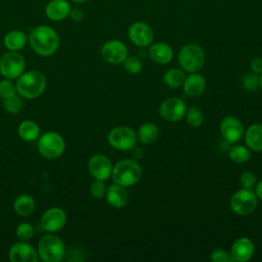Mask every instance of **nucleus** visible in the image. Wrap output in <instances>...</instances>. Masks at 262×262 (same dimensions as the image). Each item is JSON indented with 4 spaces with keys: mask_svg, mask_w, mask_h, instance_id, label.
Listing matches in <instances>:
<instances>
[{
    "mask_svg": "<svg viewBox=\"0 0 262 262\" xmlns=\"http://www.w3.org/2000/svg\"><path fill=\"white\" fill-rule=\"evenodd\" d=\"M159 112L164 120L176 122L184 117L186 113V104L180 98L170 97L161 103Z\"/></svg>",
    "mask_w": 262,
    "mask_h": 262,
    "instance_id": "nucleus-10",
    "label": "nucleus"
},
{
    "mask_svg": "<svg viewBox=\"0 0 262 262\" xmlns=\"http://www.w3.org/2000/svg\"><path fill=\"white\" fill-rule=\"evenodd\" d=\"M148 55L149 57L157 63L166 64L171 61L173 57V50L172 48L163 42H157L149 45L148 48Z\"/></svg>",
    "mask_w": 262,
    "mask_h": 262,
    "instance_id": "nucleus-19",
    "label": "nucleus"
},
{
    "mask_svg": "<svg viewBox=\"0 0 262 262\" xmlns=\"http://www.w3.org/2000/svg\"><path fill=\"white\" fill-rule=\"evenodd\" d=\"M106 185L102 180H95L90 187V192L91 194L96 198V199H101L105 195L106 193Z\"/></svg>",
    "mask_w": 262,
    "mask_h": 262,
    "instance_id": "nucleus-35",
    "label": "nucleus"
},
{
    "mask_svg": "<svg viewBox=\"0 0 262 262\" xmlns=\"http://www.w3.org/2000/svg\"><path fill=\"white\" fill-rule=\"evenodd\" d=\"M67 222V215L60 208H50L41 217V226L45 231L55 232L60 230Z\"/></svg>",
    "mask_w": 262,
    "mask_h": 262,
    "instance_id": "nucleus-14",
    "label": "nucleus"
},
{
    "mask_svg": "<svg viewBox=\"0 0 262 262\" xmlns=\"http://www.w3.org/2000/svg\"><path fill=\"white\" fill-rule=\"evenodd\" d=\"M101 56L110 63L118 64L128 56L127 46L120 40H110L101 47Z\"/></svg>",
    "mask_w": 262,
    "mask_h": 262,
    "instance_id": "nucleus-12",
    "label": "nucleus"
},
{
    "mask_svg": "<svg viewBox=\"0 0 262 262\" xmlns=\"http://www.w3.org/2000/svg\"><path fill=\"white\" fill-rule=\"evenodd\" d=\"M46 80L44 75L38 71H30L21 74L16 82V90L21 97L35 98L44 91Z\"/></svg>",
    "mask_w": 262,
    "mask_h": 262,
    "instance_id": "nucleus-3",
    "label": "nucleus"
},
{
    "mask_svg": "<svg viewBox=\"0 0 262 262\" xmlns=\"http://www.w3.org/2000/svg\"><path fill=\"white\" fill-rule=\"evenodd\" d=\"M29 42L36 53L43 56H49L57 50L59 38L57 33L51 27L39 26L31 32Z\"/></svg>",
    "mask_w": 262,
    "mask_h": 262,
    "instance_id": "nucleus-1",
    "label": "nucleus"
},
{
    "mask_svg": "<svg viewBox=\"0 0 262 262\" xmlns=\"http://www.w3.org/2000/svg\"><path fill=\"white\" fill-rule=\"evenodd\" d=\"M255 193H256L257 198L262 201V180H260V181L257 183L256 188H255Z\"/></svg>",
    "mask_w": 262,
    "mask_h": 262,
    "instance_id": "nucleus-40",
    "label": "nucleus"
},
{
    "mask_svg": "<svg viewBox=\"0 0 262 262\" xmlns=\"http://www.w3.org/2000/svg\"><path fill=\"white\" fill-rule=\"evenodd\" d=\"M16 86L10 81V79H6L0 82V96L4 99L9 98L15 95Z\"/></svg>",
    "mask_w": 262,
    "mask_h": 262,
    "instance_id": "nucleus-34",
    "label": "nucleus"
},
{
    "mask_svg": "<svg viewBox=\"0 0 262 262\" xmlns=\"http://www.w3.org/2000/svg\"><path fill=\"white\" fill-rule=\"evenodd\" d=\"M106 202L114 208H123L128 202V192L125 186L120 184H112L107 187L105 193Z\"/></svg>",
    "mask_w": 262,
    "mask_h": 262,
    "instance_id": "nucleus-20",
    "label": "nucleus"
},
{
    "mask_svg": "<svg viewBox=\"0 0 262 262\" xmlns=\"http://www.w3.org/2000/svg\"><path fill=\"white\" fill-rule=\"evenodd\" d=\"M132 151H133V157H134L135 159H140V158L143 156V152H142L141 148L133 147V148H132Z\"/></svg>",
    "mask_w": 262,
    "mask_h": 262,
    "instance_id": "nucleus-41",
    "label": "nucleus"
},
{
    "mask_svg": "<svg viewBox=\"0 0 262 262\" xmlns=\"http://www.w3.org/2000/svg\"><path fill=\"white\" fill-rule=\"evenodd\" d=\"M27 42V36L19 30H13L8 32L4 37V45L11 51H17L21 49Z\"/></svg>",
    "mask_w": 262,
    "mask_h": 262,
    "instance_id": "nucleus-23",
    "label": "nucleus"
},
{
    "mask_svg": "<svg viewBox=\"0 0 262 262\" xmlns=\"http://www.w3.org/2000/svg\"><path fill=\"white\" fill-rule=\"evenodd\" d=\"M245 140L250 149L262 151V124L251 125L245 133Z\"/></svg>",
    "mask_w": 262,
    "mask_h": 262,
    "instance_id": "nucleus-22",
    "label": "nucleus"
},
{
    "mask_svg": "<svg viewBox=\"0 0 262 262\" xmlns=\"http://www.w3.org/2000/svg\"><path fill=\"white\" fill-rule=\"evenodd\" d=\"M142 176L141 167L137 162L129 159L119 161L112 171L113 181L122 186H131L136 184Z\"/></svg>",
    "mask_w": 262,
    "mask_h": 262,
    "instance_id": "nucleus-2",
    "label": "nucleus"
},
{
    "mask_svg": "<svg viewBox=\"0 0 262 262\" xmlns=\"http://www.w3.org/2000/svg\"><path fill=\"white\" fill-rule=\"evenodd\" d=\"M123 63H124L125 70L129 74H132V75L138 74L142 70V62H141V60L137 56H134V55L127 56L125 58V60L123 61Z\"/></svg>",
    "mask_w": 262,
    "mask_h": 262,
    "instance_id": "nucleus-31",
    "label": "nucleus"
},
{
    "mask_svg": "<svg viewBox=\"0 0 262 262\" xmlns=\"http://www.w3.org/2000/svg\"><path fill=\"white\" fill-rule=\"evenodd\" d=\"M260 86H261V88H262V75H261V77H260Z\"/></svg>",
    "mask_w": 262,
    "mask_h": 262,
    "instance_id": "nucleus-43",
    "label": "nucleus"
},
{
    "mask_svg": "<svg viewBox=\"0 0 262 262\" xmlns=\"http://www.w3.org/2000/svg\"><path fill=\"white\" fill-rule=\"evenodd\" d=\"M70 15H71V17H72L74 20L79 21V20H81L82 17H83V12H82V10L79 9V8H74V9H71Z\"/></svg>",
    "mask_w": 262,
    "mask_h": 262,
    "instance_id": "nucleus-39",
    "label": "nucleus"
},
{
    "mask_svg": "<svg viewBox=\"0 0 262 262\" xmlns=\"http://www.w3.org/2000/svg\"><path fill=\"white\" fill-rule=\"evenodd\" d=\"M23 106V100L19 96L16 94L4 99V108L10 113V114H16L21 110Z\"/></svg>",
    "mask_w": 262,
    "mask_h": 262,
    "instance_id": "nucleus-32",
    "label": "nucleus"
},
{
    "mask_svg": "<svg viewBox=\"0 0 262 262\" xmlns=\"http://www.w3.org/2000/svg\"><path fill=\"white\" fill-rule=\"evenodd\" d=\"M211 260L213 262H232L230 253L222 250L216 249L211 254Z\"/></svg>",
    "mask_w": 262,
    "mask_h": 262,
    "instance_id": "nucleus-37",
    "label": "nucleus"
},
{
    "mask_svg": "<svg viewBox=\"0 0 262 262\" xmlns=\"http://www.w3.org/2000/svg\"><path fill=\"white\" fill-rule=\"evenodd\" d=\"M252 72L262 74V57H254L250 62Z\"/></svg>",
    "mask_w": 262,
    "mask_h": 262,
    "instance_id": "nucleus-38",
    "label": "nucleus"
},
{
    "mask_svg": "<svg viewBox=\"0 0 262 262\" xmlns=\"http://www.w3.org/2000/svg\"><path fill=\"white\" fill-rule=\"evenodd\" d=\"M220 133L228 143L239 141L244 135V127L241 121L234 117H226L221 121Z\"/></svg>",
    "mask_w": 262,
    "mask_h": 262,
    "instance_id": "nucleus-15",
    "label": "nucleus"
},
{
    "mask_svg": "<svg viewBox=\"0 0 262 262\" xmlns=\"http://www.w3.org/2000/svg\"><path fill=\"white\" fill-rule=\"evenodd\" d=\"M71 11L70 3L67 0H51L45 7V14L51 20H61Z\"/></svg>",
    "mask_w": 262,
    "mask_h": 262,
    "instance_id": "nucleus-18",
    "label": "nucleus"
},
{
    "mask_svg": "<svg viewBox=\"0 0 262 262\" xmlns=\"http://www.w3.org/2000/svg\"><path fill=\"white\" fill-rule=\"evenodd\" d=\"M25 59L16 51H8L0 58V73L6 79L18 78L25 70Z\"/></svg>",
    "mask_w": 262,
    "mask_h": 262,
    "instance_id": "nucleus-9",
    "label": "nucleus"
},
{
    "mask_svg": "<svg viewBox=\"0 0 262 262\" xmlns=\"http://www.w3.org/2000/svg\"><path fill=\"white\" fill-rule=\"evenodd\" d=\"M66 248L63 242L54 234L44 235L38 244V255L45 262H58L63 259Z\"/></svg>",
    "mask_w": 262,
    "mask_h": 262,
    "instance_id": "nucleus-5",
    "label": "nucleus"
},
{
    "mask_svg": "<svg viewBox=\"0 0 262 262\" xmlns=\"http://www.w3.org/2000/svg\"><path fill=\"white\" fill-rule=\"evenodd\" d=\"M186 121L189 126L191 127H199L203 124L204 121V115L195 106H190L188 110H186Z\"/></svg>",
    "mask_w": 262,
    "mask_h": 262,
    "instance_id": "nucleus-29",
    "label": "nucleus"
},
{
    "mask_svg": "<svg viewBox=\"0 0 262 262\" xmlns=\"http://www.w3.org/2000/svg\"><path fill=\"white\" fill-rule=\"evenodd\" d=\"M231 210L242 216L251 214L257 207L258 198L251 188H243L235 191L230 198Z\"/></svg>",
    "mask_w": 262,
    "mask_h": 262,
    "instance_id": "nucleus-7",
    "label": "nucleus"
},
{
    "mask_svg": "<svg viewBox=\"0 0 262 262\" xmlns=\"http://www.w3.org/2000/svg\"><path fill=\"white\" fill-rule=\"evenodd\" d=\"M34 235V228L30 223H20L16 228V236L20 242H27Z\"/></svg>",
    "mask_w": 262,
    "mask_h": 262,
    "instance_id": "nucleus-33",
    "label": "nucleus"
},
{
    "mask_svg": "<svg viewBox=\"0 0 262 262\" xmlns=\"http://www.w3.org/2000/svg\"><path fill=\"white\" fill-rule=\"evenodd\" d=\"M72 1H74L76 3H83V2H86L87 0H72Z\"/></svg>",
    "mask_w": 262,
    "mask_h": 262,
    "instance_id": "nucleus-42",
    "label": "nucleus"
},
{
    "mask_svg": "<svg viewBox=\"0 0 262 262\" xmlns=\"http://www.w3.org/2000/svg\"><path fill=\"white\" fill-rule=\"evenodd\" d=\"M228 155L230 160L236 164L245 163L251 158L250 148L245 145H234L230 147Z\"/></svg>",
    "mask_w": 262,
    "mask_h": 262,
    "instance_id": "nucleus-28",
    "label": "nucleus"
},
{
    "mask_svg": "<svg viewBox=\"0 0 262 262\" xmlns=\"http://www.w3.org/2000/svg\"><path fill=\"white\" fill-rule=\"evenodd\" d=\"M107 141L111 146L119 150H130L136 146L137 136L133 129L120 126L112 129L107 135Z\"/></svg>",
    "mask_w": 262,
    "mask_h": 262,
    "instance_id": "nucleus-8",
    "label": "nucleus"
},
{
    "mask_svg": "<svg viewBox=\"0 0 262 262\" xmlns=\"http://www.w3.org/2000/svg\"><path fill=\"white\" fill-rule=\"evenodd\" d=\"M9 259L12 262H37L38 252L30 244L20 242L10 248Z\"/></svg>",
    "mask_w": 262,
    "mask_h": 262,
    "instance_id": "nucleus-17",
    "label": "nucleus"
},
{
    "mask_svg": "<svg viewBox=\"0 0 262 262\" xmlns=\"http://www.w3.org/2000/svg\"><path fill=\"white\" fill-rule=\"evenodd\" d=\"M256 183V176L250 172L245 171L239 176V184L243 186V188H252Z\"/></svg>",
    "mask_w": 262,
    "mask_h": 262,
    "instance_id": "nucleus-36",
    "label": "nucleus"
},
{
    "mask_svg": "<svg viewBox=\"0 0 262 262\" xmlns=\"http://www.w3.org/2000/svg\"><path fill=\"white\" fill-rule=\"evenodd\" d=\"M137 136L141 143L150 144L157 140L159 136V129L152 123H145L140 126Z\"/></svg>",
    "mask_w": 262,
    "mask_h": 262,
    "instance_id": "nucleus-26",
    "label": "nucleus"
},
{
    "mask_svg": "<svg viewBox=\"0 0 262 262\" xmlns=\"http://www.w3.org/2000/svg\"><path fill=\"white\" fill-rule=\"evenodd\" d=\"M88 170L96 180H106L112 176L113 165L111 160L101 154L94 155L88 162Z\"/></svg>",
    "mask_w": 262,
    "mask_h": 262,
    "instance_id": "nucleus-13",
    "label": "nucleus"
},
{
    "mask_svg": "<svg viewBox=\"0 0 262 262\" xmlns=\"http://www.w3.org/2000/svg\"><path fill=\"white\" fill-rule=\"evenodd\" d=\"M38 150L46 159H56L64 150V140L56 132H46L39 137Z\"/></svg>",
    "mask_w": 262,
    "mask_h": 262,
    "instance_id": "nucleus-6",
    "label": "nucleus"
},
{
    "mask_svg": "<svg viewBox=\"0 0 262 262\" xmlns=\"http://www.w3.org/2000/svg\"><path fill=\"white\" fill-rule=\"evenodd\" d=\"M13 209L19 216H29L35 210V201L29 194H21L15 199L13 203Z\"/></svg>",
    "mask_w": 262,
    "mask_h": 262,
    "instance_id": "nucleus-24",
    "label": "nucleus"
},
{
    "mask_svg": "<svg viewBox=\"0 0 262 262\" xmlns=\"http://www.w3.org/2000/svg\"><path fill=\"white\" fill-rule=\"evenodd\" d=\"M242 85L248 91H255L260 85V78L257 73H246L242 78Z\"/></svg>",
    "mask_w": 262,
    "mask_h": 262,
    "instance_id": "nucleus-30",
    "label": "nucleus"
},
{
    "mask_svg": "<svg viewBox=\"0 0 262 262\" xmlns=\"http://www.w3.org/2000/svg\"><path fill=\"white\" fill-rule=\"evenodd\" d=\"M205 52L198 44H186L178 53V62L184 72L196 73L205 64Z\"/></svg>",
    "mask_w": 262,
    "mask_h": 262,
    "instance_id": "nucleus-4",
    "label": "nucleus"
},
{
    "mask_svg": "<svg viewBox=\"0 0 262 262\" xmlns=\"http://www.w3.org/2000/svg\"><path fill=\"white\" fill-rule=\"evenodd\" d=\"M183 90L184 92L191 97L200 96L206 88V80L204 76L196 73H191L187 76L183 83Z\"/></svg>",
    "mask_w": 262,
    "mask_h": 262,
    "instance_id": "nucleus-21",
    "label": "nucleus"
},
{
    "mask_svg": "<svg viewBox=\"0 0 262 262\" xmlns=\"http://www.w3.org/2000/svg\"><path fill=\"white\" fill-rule=\"evenodd\" d=\"M186 76L183 70L170 69L164 75V84L170 88H178L183 85Z\"/></svg>",
    "mask_w": 262,
    "mask_h": 262,
    "instance_id": "nucleus-27",
    "label": "nucleus"
},
{
    "mask_svg": "<svg viewBox=\"0 0 262 262\" xmlns=\"http://www.w3.org/2000/svg\"><path fill=\"white\" fill-rule=\"evenodd\" d=\"M130 41L138 47L149 46L154 40L152 29L143 21H135L128 29Z\"/></svg>",
    "mask_w": 262,
    "mask_h": 262,
    "instance_id": "nucleus-11",
    "label": "nucleus"
},
{
    "mask_svg": "<svg viewBox=\"0 0 262 262\" xmlns=\"http://www.w3.org/2000/svg\"><path fill=\"white\" fill-rule=\"evenodd\" d=\"M39 126L34 121L27 120L18 126V135L25 141H33L39 137Z\"/></svg>",
    "mask_w": 262,
    "mask_h": 262,
    "instance_id": "nucleus-25",
    "label": "nucleus"
},
{
    "mask_svg": "<svg viewBox=\"0 0 262 262\" xmlns=\"http://www.w3.org/2000/svg\"><path fill=\"white\" fill-rule=\"evenodd\" d=\"M254 244L248 237H241L236 239L230 249V256L232 262H246L254 255Z\"/></svg>",
    "mask_w": 262,
    "mask_h": 262,
    "instance_id": "nucleus-16",
    "label": "nucleus"
}]
</instances>
